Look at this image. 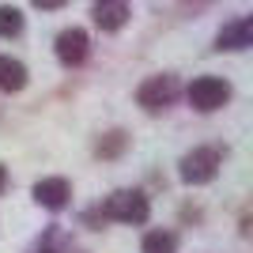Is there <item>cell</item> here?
I'll list each match as a JSON object with an SVG mask.
<instances>
[{"label": "cell", "instance_id": "9a60e30c", "mask_svg": "<svg viewBox=\"0 0 253 253\" xmlns=\"http://www.w3.org/2000/svg\"><path fill=\"white\" fill-rule=\"evenodd\" d=\"M42 253H45V250H42Z\"/></svg>", "mask_w": 253, "mask_h": 253}, {"label": "cell", "instance_id": "ba28073f", "mask_svg": "<svg viewBox=\"0 0 253 253\" xmlns=\"http://www.w3.org/2000/svg\"><path fill=\"white\" fill-rule=\"evenodd\" d=\"M91 15H95V23L102 31H121L125 19H128V4L125 0H98Z\"/></svg>", "mask_w": 253, "mask_h": 253}, {"label": "cell", "instance_id": "8992f818", "mask_svg": "<svg viewBox=\"0 0 253 253\" xmlns=\"http://www.w3.org/2000/svg\"><path fill=\"white\" fill-rule=\"evenodd\" d=\"M68 197H72V189H68L64 178H42L34 185V201L42 204V208H49V211H61L64 204H68Z\"/></svg>", "mask_w": 253, "mask_h": 253}, {"label": "cell", "instance_id": "7a4b0ae2", "mask_svg": "<svg viewBox=\"0 0 253 253\" xmlns=\"http://www.w3.org/2000/svg\"><path fill=\"white\" fill-rule=\"evenodd\" d=\"M227 98H231V84L219 80V76H197L189 84V102L197 106L201 114H211V110L227 106Z\"/></svg>", "mask_w": 253, "mask_h": 253}, {"label": "cell", "instance_id": "5b68a950", "mask_svg": "<svg viewBox=\"0 0 253 253\" xmlns=\"http://www.w3.org/2000/svg\"><path fill=\"white\" fill-rule=\"evenodd\" d=\"M87 31H80V27H72V31H61L57 34V61L61 64H84V57H87Z\"/></svg>", "mask_w": 253, "mask_h": 253}, {"label": "cell", "instance_id": "6da1fadb", "mask_svg": "<svg viewBox=\"0 0 253 253\" xmlns=\"http://www.w3.org/2000/svg\"><path fill=\"white\" fill-rule=\"evenodd\" d=\"M98 211H102V219H117V223H132V227H140V223H148L151 204H148L144 193L121 189V193H114V197H106V204Z\"/></svg>", "mask_w": 253, "mask_h": 253}, {"label": "cell", "instance_id": "277c9868", "mask_svg": "<svg viewBox=\"0 0 253 253\" xmlns=\"http://www.w3.org/2000/svg\"><path fill=\"white\" fill-rule=\"evenodd\" d=\"M219 170V151L215 148H197L181 159V181L185 185H208Z\"/></svg>", "mask_w": 253, "mask_h": 253}, {"label": "cell", "instance_id": "9c48e42d", "mask_svg": "<svg viewBox=\"0 0 253 253\" xmlns=\"http://www.w3.org/2000/svg\"><path fill=\"white\" fill-rule=\"evenodd\" d=\"M27 87V68L15 57H0V91H23Z\"/></svg>", "mask_w": 253, "mask_h": 253}, {"label": "cell", "instance_id": "5bb4252c", "mask_svg": "<svg viewBox=\"0 0 253 253\" xmlns=\"http://www.w3.org/2000/svg\"><path fill=\"white\" fill-rule=\"evenodd\" d=\"M4 189H8V170L0 167V193H4Z\"/></svg>", "mask_w": 253, "mask_h": 253}, {"label": "cell", "instance_id": "3957f363", "mask_svg": "<svg viewBox=\"0 0 253 253\" xmlns=\"http://www.w3.org/2000/svg\"><path fill=\"white\" fill-rule=\"evenodd\" d=\"M174 98H178V80H174V76H151V80H144L140 91H136V102L144 106L148 114L167 110Z\"/></svg>", "mask_w": 253, "mask_h": 253}, {"label": "cell", "instance_id": "7c38bea8", "mask_svg": "<svg viewBox=\"0 0 253 253\" xmlns=\"http://www.w3.org/2000/svg\"><path fill=\"white\" fill-rule=\"evenodd\" d=\"M121 148H125V132H110V140H106V144H98V151H102V155H117Z\"/></svg>", "mask_w": 253, "mask_h": 253}, {"label": "cell", "instance_id": "4fadbf2b", "mask_svg": "<svg viewBox=\"0 0 253 253\" xmlns=\"http://www.w3.org/2000/svg\"><path fill=\"white\" fill-rule=\"evenodd\" d=\"M34 4H38V8H45V11H53V8H64L68 0H34Z\"/></svg>", "mask_w": 253, "mask_h": 253}, {"label": "cell", "instance_id": "52a82bcc", "mask_svg": "<svg viewBox=\"0 0 253 253\" xmlns=\"http://www.w3.org/2000/svg\"><path fill=\"white\" fill-rule=\"evenodd\" d=\"M253 45V23L250 19H234L215 34V49H246Z\"/></svg>", "mask_w": 253, "mask_h": 253}, {"label": "cell", "instance_id": "30bf717a", "mask_svg": "<svg viewBox=\"0 0 253 253\" xmlns=\"http://www.w3.org/2000/svg\"><path fill=\"white\" fill-rule=\"evenodd\" d=\"M144 253H178V238L170 231H151L144 238Z\"/></svg>", "mask_w": 253, "mask_h": 253}, {"label": "cell", "instance_id": "8fae6325", "mask_svg": "<svg viewBox=\"0 0 253 253\" xmlns=\"http://www.w3.org/2000/svg\"><path fill=\"white\" fill-rule=\"evenodd\" d=\"M23 31V11L19 8H0V38H15Z\"/></svg>", "mask_w": 253, "mask_h": 253}]
</instances>
